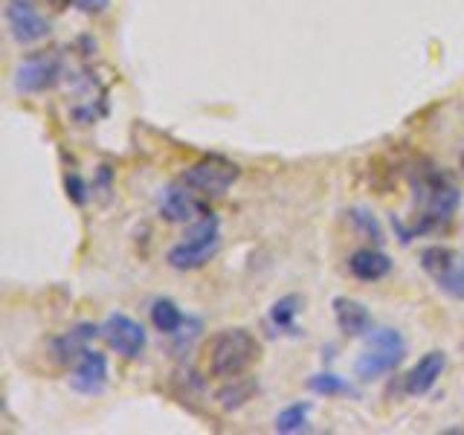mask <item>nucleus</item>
Here are the masks:
<instances>
[{"mask_svg":"<svg viewBox=\"0 0 464 435\" xmlns=\"http://www.w3.org/2000/svg\"><path fill=\"white\" fill-rule=\"evenodd\" d=\"M200 331H203V323H200V316H186V323L183 328L174 334V352H188L198 337H200Z\"/></svg>","mask_w":464,"mask_h":435,"instance_id":"23","label":"nucleus"},{"mask_svg":"<svg viewBox=\"0 0 464 435\" xmlns=\"http://www.w3.org/2000/svg\"><path fill=\"white\" fill-rule=\"evenodd\" d=\"M258 392V381L256 377H232V381H224V386L218 389L215 401L224 406V410H241L246 401H253V395Z\"/></svg>","mask_w":464,"mask_h":435,"instance_id":"16","label":"nucleus"},{"mask_svg":"<svg viewBox=\"0 0 464 435\" xmlns=\"http://www.w3.org/2000/svg\"><path fill=\"white\" fill-rule=\"evenodd\" d=\"M47 6H53V9H67L70 6V0H44Z\"/></svg>","mask_w":464,"mask_h":435,"instance_id":"26","label":"nucleus"},{"mask_svg":"<svg viewBox=\"0 0 464 435\" xmlns=\"http://www.w3.org/2000/svg\"><path fill=\"white\" fill-rule=\"evenodd\" d=\"M64 79V58L58 53H33L14 70V91L35 96L58 87Z\"/></svg>","mask_w":464,"mask_h":435,"instance_id":"6","label":"nucleus"},{"mask_svg":"<svg viewBox=\"0 0 464 435\" xmlns=\"http://www.w3.org/2000/svg\"><path fill=\"white\" fill-rule=\"evenodd\" d=\"M111 383V362L105 352H96V348H87L79 357V362L72 366L70 386L84 398H99L102 392Z\"/></svg>","mask_w":464,"mask_h":435,"instance_id":"10","label":"nucleus"},{"mask_svg":"<svg viewBox=\"0 0 464 435\" xmlns=\"http://www.w3.org/2000/svg\"><path fill=\"white\" fill-rule=\"evenodd\" d=\"M456 261H459V256L444 244H430V246L420 250V267H424L427 276H432V282L439 279L441 273H447L450 267H453Z\"/></svg>","mask_w":464,"mask_h":435,"instance_id":"19","label":"nucleus"},{"mask_svg":"<svg viewBox=\"0 0 464 435\" xmlns=\"http://www.w3.org/2000/svg\"><path fill=\"white\" fill-rule=\"evenodd\" d=\"M406 357V340L398 328H374L366 337V352L354 362V374L360 381H377L395 372Z\"/></svg>","mask_w":464,"mask_h":435,"instance_id":"4","label":"nucleus"},{"mask_svg":"<svg viewBox=\"0 0 464 435\" xmlns=\"http://www.w3.org/2000/svg\"><path fill=\"white\" fill-rule=\"evenodd\" d=\"M447 369V354L444 352H427L415 366L406 372L403 377V392L412 398H424L435 389V383L441 381V374Z\"/></svg>","mask_w":464,"mask_h":435,"instance_id":"11","label":"nucleus"},{"mask_svg":"<svg viewBox=\"0 0 464 435\" xmlns=\"http://www.w3.org/2000/svg\"><path fill=\"white\" fill-rule=\"evenodd\" d=\"M6 26L9 35L21 44V47H29V44H41L44 38H50L53 26L47 21V14L38 9L35 0H6Z\"/></svg>","mask_w":464,"mask_h":435,"instance_id":"7","label":"nucleus"},{"mask_svg":"<svg viewBox=\"0 0 464 435\" xmlns=\"http://www.w3.org/2000/svg\"><path fill=\"white\" fill-rule=\"evenodd\" d=\"M157 212L169 224H192L200 215H207V198L198 195L183 180L166 186L157 198Z\"/></svg>","mask_w":464,"mask_h":435,"instance_id":"9","label":"nucleus"},{"mask_svg":"<svg viewBox=\"0 0 464 435\" xmlns=\"http://www.w3.org/2000/svg\"><path fill=\"white\" fill-rule=\"evenodd\" d=\"M392 267H395V261L383 250H377V246H362V250L352 253V258H348V273H352L357 282H366V285L386 279Z\"/></svg>","mask_w":464,"mask_h":435,"instance_id":"14","label":"nucleus"},{"mask_svg":"<svg viewBox=\"0 0 464 435\" xmlns=\"http://www.w3.org/2000/svg\"><path fill=\"white\" fill-rule=\"evenodd\" d=\"M435 285H439V290H441V294H447L450 299L464 302V261L459 258L453 267L435 279Z\"/></svg>","mask_w":464,"mask_h":435,"instance_id":"22","label":"nucleus"},{"mask_svg":"<svg viewBox=\"0 0 464 435\" xmlns=\"http://www.w3.org/2000/svg\"><path fill=\"white\" fill-rule=\"evenodd\" d=\"M186 323V314L178 308V302H171L166 296H157L151 302V325L160 331V334H166V337H174Z\"/></svg>","mask_w":464,"mask_h":435,"instance_id":"17","label":"nucleus"},{"mask_svg":"<svg viewBox=\"0 0 464 435\" xmlns=\"http://www.w3.org/2000/svg\"><path fill=\"white\" fill-rule=\"evenodd\" d=\"M308 389L319 398H337V395H352V383L345 377L334 374V372H316L308 377Z\"/></svg>","mask_w":464,"mask_h":435,"instance_id":"20","label":"nucleus"},{"mask_svg":"<svg viewBox=\"0 0 464 435\" xmlns=\"http://www.w3.org/2000/svg\"><path fill=\"white\" fill-rule=\"evenodd\" d=\"M461 171H464V151H461Z\"/></svg>","mask_w":464,"mask_h":435,"instance_id":"27","label":"nucleus"},{"mask_svg":"<svg viewBox=\"0 0 464 435\" xmlns=\"http://www.w3.org/2000/svg\"><path fill=\"white\" fill-rule=\"evenodd\" d=\"M102 334V325H93V323H79L72 325L70 331L58 334L53 340V357L55 362H62V366H76L79 357L91 348V343Z\"/></svg>","mask_w":464,"mask_h":435,"instance_id":"12","label":"nucleus"},{"mask_svg":"<svg viewBox=\"0 0 464 435\" xmlns=\"http://www.w3.org/2000/svg\"><path fill=\"white\" fill-rule=\"evenodd\" d=\"M311 410L314 406L308 401H299V403H290L285 410L276 415V424L273 430L282 432V435H296V432H308L311 430Z\"/></svg>","mask_w":464,"mask_h":435,"instance_id":"18","label":"nucleus"},{"mask_svg":"<svg viewBox=\"0 0 464 435\" xmlns=\"http://www.w3.org/2000/svg\"><path fill=\"white\" fill-rule=\"evenodd\" d=\"M261 357V343L256 340V334L246 328H227L218 331L209 343L207 366L209 374L218 381H232L250 372Z\"/></svg>","mask_w":464,"mask_h":435,"instance_id":"2","label":"nucleus"},{"mask_svg":"<svg viewBox=\"0 0 464 435\" xmlns=\"http://www.w3.org/2000/svg\"><path fill=\"white\" fill-rule=\"evenodd\" d=\"M102 337L108 340V345L116 354L125 360H140L149 348V331L137 323L134 316H128L122 311L111 314L105 323H102Z\"/></svg>","mask_w":464,"mask_h":435,"instance_id":"8","label":"nucleus"},{"mask_svg":"<svg viewBox=\"0 0 464 435\" xmlns=\"http://www.w3.org/2000/svg\"><path fill=\"white\" fill-rule=\"evenodd\" d=\"M302 308H304V299L299 294H287L282 299H276L270 314H267V325L273 328V334H287V337H299L296 319H299Z\"/></svg>","mask_w":464,"mask_h":435,"instance_id":"15","label":"nucleus"},{"mask_svg":"<svg viewBox=\"0 0 464 435\" xmlns=\"http://www.w3.org/2000/svg\"><path fill=\"white\" fill-rule=\"evenodd\" d=\"M241 178V169L232 163V160H224V157H203L198 160L195 166H188L183 171V183L192 186L198 195L203 198H221L227 195L232 186L238 183Z\"/></svg>","mask_w":464,"mask_h":435,"instance_id":"5","label":"nucleus"},{"mask_svg":"<svg viewBox=\"0 0 464 435\" xmlns=\"http://www.w3.org/2000/svg\"><path fill=\"white\" fill-rule=\"evenodd\" d=\"M64 186H67V198L76 203V207H84V203L91 200V186H87V180L79 171H67Z\"/></svg>","mask_w":464,"mask_h":435,"instance_id":"24","label":"nucleus"},{"mask_svg":"<svg viewBox=\"0 0 464 435\" xmlns=\"http://www.w3.org/2000/svg\"><path fill=\"white\" fill-rule=\"evenodd\" d=\"M218 253H221V218L215 212H207L188 224L186 236L171 246L166 261L171 270L192 273L207 267Z\"/></svg>","mask_w":464,"mask_h":435,"instance_id":"3","label":"nucleus"},{"mask_svg":"<svg viewBox=\"0 0 464 435\" xmlns=\"http://www.w3.org/2000/svg\"><path fill=\"white\" fill-rule=\"evenodd\" d=\"M348 224H352V229L357 232V236L369 238L374 244H383L386 241V232H383L381 221H377V215L369 212V209H362V207L348 209Z\"/></svg>","mask_w":464,"mask_h":435,"instance_id":"21","label":"nucleus"},{"mask_svg":"<svg viewBox=\"0 0 464 435\" xmlns=\"http://www.w3.org/2000/svg\"><path fill=\"white\" fill-rule=\"evenodd\" d=\"M334 323L345 334V337H369L374 331L372 311L357 299L337 296L334 299Z\"/></svg>","mask_w":464,"mask_h":435,"instance_id":"13","label":"nucleus"},{"mask_svg":"<svg viewBox=\"0 0 464 435\" xmlns=\"http://www.w3.org/2000/svg\"><path fill=\"white\" fill-rule=\"evenodd\" d=\"M412 192H415V221L406 224L392 215V229L401 238V244H412L420 236H441L453 227L459 207H461V188L456 178L444 166L418 163L412 171Z\"/></svg>","mask_w":464,"mask_h":435,"instance_id":"1","label":"nucleus"},{"mask_svg":"<svg viewBox=\"0 0 464 435\" xmlns=\"http://www.w3.org/2000/svg\"><path fill=\"white\" fill-rule=\"evenodd\" d=\"M76 6L84 14H102V12L111 9V0H76Z\"/></svg>","mask_w":464,"mask_h":435,"instance_id":"25","label":"nucleus"}]
</instances>
